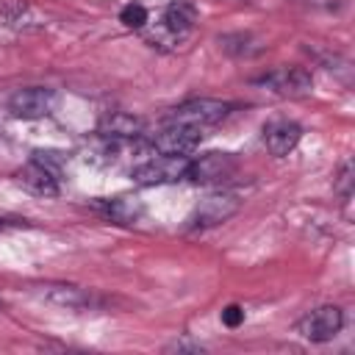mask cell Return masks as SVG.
<instances>
[{"label": "cell", "mask_w": 355, "mask_h": 355, "mask_svg": "<svg viewBox=\"0 0 355 355\" xmlns=\"http://www.w3.org/2000/svg\"><path fill=\"white\" fill-rule=\"evenodd\" d=\"M222 324H225V327H230V330L241 327V324H244V308H241V305H236V302H230V305L222 311Z\"/></svg>", "instance_id": "cell-16"}, {"label": "cell", "mask_w": 355, "mask_h": 355, "mask_svg": "<svg viewBox=\"0 0 355 355\" xmlns=\"http://www.w3.org/2000/svg\"><path fill=\"white\" fill-rule=\"evenodd\" d=\"M105 216L116 225H136L141 216V205L128 200V197H116V200L105 202Z\"/></svg>", "instance_id": "cell-14"}, {"label": "cell", "mask_w": 355, "mask_h": 355, "mask_svg": "<svg viewBox=\"0 0 355 355\" xmlns=\"http://www.w3.org/2000/svg\"><path fill=\"white\" fill-rule=\"evenodd\" d=\"M200 22V8L191 3V0H172L164 14H161V22H158V36L153 33L150 42H164V44H178L183 42L194 25Z\"/></svg>", "instance_id": "cell-3"}, {"label": "cell", "mask_w": 355, "mask_h": 355, "mask_svg": "<svg viewBox=\"0 0 355 355\" xmlns=\"http://www.w3.org/2000/svg\"><path fill=\"white\" fill-rule=\"evenodd\" d=\"M97 133L105 136V139H139L144 133V122L139 116H130V114L116 111V114H111V116H105L100 122V130Z\"/></svg>", "instance_id": "cell-13"}, {"label": "cell", "mask_w": 355, "mask_h": 355, "mask_svg": "<svg viewBox=\"0 0 355 355\" xmlns=\"http://www.w3.org/2000/svg\"><path fill=\"white\" fill-rule=\"evenodd\" d=\"M344 327V311L338 305H319L297 322V333L305 341H333Z\"/></svg>", "instance_id": "cell-5"}, {"label": "cell", "mask_w": 355, "mask_h": 355, "mask_svg": "<svg viewBox=\"0 0 355 355\" xmlns=\"http://www.w3.org/2000/svg\"><path fill=\"white\" fill-rule=\"evenodd\" d=\"M55 103V92L47 86H28V89H17L8 97V114L14 119H42L53 111Z\"/></svg>", "instance_id": "cell-8"}, {"label": "cell", "mask_w": 355, "mask_h": 355, "mask_svg": "<svg viewBox=\"0 0 355 355\" xmlns=\"http://www.w3.org/2000/svg\"><path fill=\"white\" fill-rule=\"evenodd\" d=\"M255 83L280 97H302V94H311L313 78L302 67H280V69H272V72L255 78Z\"/></svg>", "instance_id": "cell-9"}, {"label": "cell", "mask_w": 355, "mask_h": 355, "mask_svg": "<svg viewBox=\"0 0 355 355\" xmlns=\"http://www.w3.org/2000/svg\"><path fill=\"white\" fill-rule=\"evenodd\" d=\"M227 114H230V103L208 100V97H197V100H186V103L175 105V108L164 116V122H172V125H189V128H197V130H208V128L219 125Z\"/></svg>", "instance_id": "cell-2"}, {"label": "cell", "mask_w": 355, "mask_h": 355, "mask_svg": "<svg viewBox=\"0 0 355 355\" xmlns=\"http://www.w3.org/2000/svg\"><path fill=\"white\" fill-rule=\"evenodd\" d=\"M239 169V161L233 158V153H205L200 158H189V169H186V180L194 186H216V183H227Z\"/></svg>", "instance_id": "cell-4"}, {"label": "cell", "mask_w": 355, "mask_h": 355, "mask_svg": "<svg viewBox=\"0 0 355 355\" xmlns=\"http://www.w3.org/2000/svg\"><path fill=\"white\" fill-rule=\"evenodd\" d=\"M239 208H241V200L239 197H233V194H211V197H205L191 211V216L186 219V227H191V230L216 227V225L227 222L230 216H236Z\"/></svg>", "instance_id": "cell-6"}, {"label": "cell", "mask_w": 355, "mask_h": 355, "mask_svg": "<svg viewBox=\"0 0 355 355\" xmlns=\"http://www.w3.org/2000/svg\"><path fill=\"white\" fill-rule=\"evenodd\" d=\"M119 22L130 31H141L147 22H150V11L141 6V3H128L122 11H119Z\"/></svg>", "instance_id": "cell-15"}, {"label": "cell", "mask_w": 355, "mask_h": 355, "mask_svg": "<svg viewBox=\"0 0 355 355\" xmlns=\"http://www.w3.org/2000/svg\"><path fill=\"white\" fill-rule=\"evenodd\" d=\"M19 225L25 227L28 222H25V219H22V222H19V219H14V222H8V219H0V233H3V230H8V227H19Z\"/></svg>", "instance_id": "cell-18"}, {"label": "cell", "mask_w": 355, "mask_h": 355, "mask_svg": "<svg viewBox=\"0 0 355 355\" xmlns=\"http://www.w3.org/2000/svg\"><path fill=\"white\" fill-rule=\"evenodd\" d=\"M200 141H202V130L189 128V125L164 122V128L147 141V147L161 155H189Z\"/></svg>", "instance_id": "cell-7"}, {"label": "cell", "mask_w": 355, "mask_h": 355, "mask_svg": "<svg viewBox=\"0 0 355 355\" xmlns=\"http://www.w3.org/2000/svg\"><path fill=\"white\" fill-rule=\"evenodd\" d=\"M186 169H189V155L150 153L147 158H141L130 169V178L139 186H164V183H180V180H186Z\"/></svg>", "instance_id": "cell-1"}, {"label": "cell", "mask_w": 355, "mask_h": 355, "mask_svg": "<svg viewBox=\"0 0 355 355\" xmlns=\"http://www.w3.org/2000/svg\"><path fill=\"white\" fill-rule=\"evenodd\" d=\"M349 186H352V164L344 161V164H341V172H338V191H341L344 200H349V194H352Z\"/></svg>", "instance_id": "cell-17"}, {"label": "cell", "mask_w": 355, "mask_h": 355, "mask_svg": "<svg viewBox=\"0 0 355 355\" xmlns=\"http://www.w3.org/2000/svg\"><path fill=\"white\" fill-rule=\"evenodd\" d=\"M36 294L50 302V305H58V308H67V311H86V308H94L97 300L92 291L80 288V286H72V283H44L36 288Z\"/></svg>", "instance_id": "cell-10"}, {"label": "cell", "mask_w": 355, "mask_h": 355, "mask_svg": "<svg viewBox=\"0 0 355 355\" xmlns=\"http://www.w3.org/2000/svg\"><path fill=\"white\" fill-rule=\"evenodd\" d=\"M17 183H19L25 191L36 194V197H58V178H55V172H53L44 161H39V158H31L28 164H22V166L17 169Z\"/></svg>", "instance_id": "cell-11"}, {"label": "cell", "mask_w": 355, "mask_h": 355, "mask_svg": "<svg viewBox=\"0 0 355 355\" xmlns=\"http://www.w3.org/2000/svg\"><path fill=\"white\" fill-rule=\"evenodd\" d=\"M302 139V128L291 119H272L263 125V144L275 158H286Z\"/></svg>", "instance_id": "cell-12"}]
</instances>
